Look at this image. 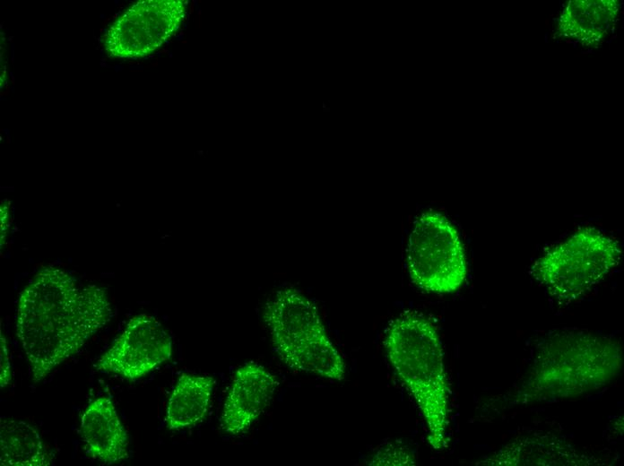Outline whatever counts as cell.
<instances>
[{
  "mask_svg": "<svg viewBox=\"0 0 624 466\" xmlns=\"http://www.w3.org/2000/svg\"><path fill=\"white\" fill-rule=\"evenodd\" d=\"M415 461L409 453H406L403 447H397L391 444L389 447H383L375 455L371 456V460L368 464L371 465H412Z\"/></svg>",
  "mask_w": 624,
  "mask_h": 466,
  "instance_id": "cell-15",
  "label": "cell"
},
{
  "mask_svg": "<svg viewBox=\"0 0 624 466\" xmlns=\"http://www.w3.org/2000/svg\"><path fill=\"white\" fill-rule=\"evenodd\" d=\"M279 384L277 376L256 362L239 367L223 404L221 429L232 436L248 430L268 406Z\"/></svg>",
  "mask_w": 624,
  "mask_h": 466,
  "instance_id": "cell-10",
  "label": "cell"
},
{
  "mask_svg": "<svg viewBox=\"0 0 624 466\" xmlns=\"http://www.w3.org/2000/svg\"><path fill=\"white\" fill-rule=\"evenodd\" d=\"M383 344L424 420L428 443L436 451L447 448L451 390L435 324L419 311H405L390 323Z\"/></svg>",
  "mask_w": 624,
  "mask_h": 466,
  "instance_id": "cell-3",
  "label": "cell"
},
{
  "mask_svg": "<svg viewBox=\"0 0 624 466\" xmlns=\"http://www.w3.org/2000/svg\"><path fill=\"white\" fill-rule=\"evenodd\" d=\"M186 14L182 0H145L128 8L105 36L108 55L139 58L160 47L180 27Z\"/></svg>",
  "mask_w": 624,
  "mask_h": 466,
  "instance_id": "cell-7",
  "label": "cell"
},
{
  "mask_svg": "<svg viewBox=\"0 0 624 466\" xmlns=\"http://www.w3.org/2000/svg\"><path fill=\"white\" fill-rule=\"evenodd\" d=\"M607 461L577 448L549 432H533L514 438L475 462L485 466H594Z\"/></svg>",
  "mask_w": 624,
  "mask_h": 466,
  "instance_id": "cell-9",
  "label": "cell"
},
{
  "mask_svg": "<svg viewBox=\"0 0 624 466\" xmlns=\"http://www.w3.org/2000/svg\"><path fill=\"white\" fill-rule=\"evenodd\" d=\"M215 384L212 376L183 373L169 398L166 427L181 430L200 422L209 410Z\"/></svg>",
  "mask_w": 624,
  "mask_h": 466,
  "instance_id": "cell-13",
  "label": "cell"
},
{
  "mask_svg": "<svg viewBox=\"0 0 624 466\" xmlns=\"http://www.w3.org/2000/svg\"><path fill=\"white\" fill-rule=\"evenodd\" d=\"M620 11L615 0H572L565 6L557 31L585 47H596L612 31Z\"/></svg>",
  "mask_w": 624,
  "mask_h": 466,
  "instance_id": "cell-12",
  "label": "cell"
},
{
  "mask_svg": "<svg viewBox=\"0 0 624 466\" xmlns=\"http://www.w3.org/2000/svg\"><path fill=\"white\" fill-rule=\"evenodd\" d=\"M405 256L411 281L425 292L453 293L465 281L467 260L462 239L440 212L427 211L416 218Z\"/></svg>",
  "mask_w": 624,
  "mask_h": 466,
  "instance_id": "cell-6",
  "label": "cell"
},
{
  "mask_svg": "<svg viewBox=\"0 0 624 466\" xmlns=\"http://www.w3.org/2000/svg\"><path fill=\"white\" fill-rule=\"evenodd\" d=\"M111 317L105 289L79 286L54 266L39 270L20 294L15 324L32 381H41L78 352Z\"/></svg>",
  "mask_w": 624,
  "mask_h": 466,
  "instance_id": "cell-1",
  "label": "cell"
},
{
  "mask_svg": "<svg viewBox=\"0 0 624 466\" xmlns=\"http://www.w3.org/2000/svg\"><path fill=\"white\" fill-rule=\"evenodd\" d=\"M2 466H48L54 461L38 430L30 423L0 418Z\"/></svg>",
  "mask_w": 624,
  "mask_h": 466,
  "instance_id": "cell-14",
  "label": "cell"
},
{
  "mask_svg": "<svg viewBox=\"0 0 624 466\" xmlns=\"http://www.w3.org/2000/svg\"><path fill=\"white\" fill-rule=\"evenodd\" d=\"M623 348L610 335L582 329L550 332L535 345L527 368L488 404L491 413L553 403L597 392L623 369Z\"/></svg>",
  "mask_w": 624,
  "mask_h": 466,
  "instance_id": "cell-2",
  "label": "cell"
},
{
  "mask_svg": "<svg viewBox=\"0 0 624 466\" xmlns=\"http://www.w3.org/2000/svg\"><path fill=\"white\" fill-rule=\"evenodd\" d=\"M80 430L84 450L92 459L109 465L129 457L127 432L108 397L96 398L87 406Z\"/></svg>",
  "mask_w": 624,
  "mask_h": 466,
  "instance_id": "cell-11",
  "label": "cell"
},
{
  "mask_svg": "<svg viewBox=\"0 0 624 466\" xmlns=\"http://www.w3.org/2000/svg\"><path fill=\"white\" fill-rule=\"evenodd\" d=\"M264 322L280 359L290 368L342 381L346 364L332 342L316 305L301 291L285 288L266 305Z\"/></svg>",
  "mask_w": 624,
  "mask_h": 466,
  "instance_id": "cell-4",
  "label": "cell"
},
{
  "mask_svg": "<svg viewBox=\"0 0 624 466\" xmlns=\"http://www.w3.org/2000/svg\"><path fill=\"white\" fill-rule=\"evenodd\" d=\"M0 386L3 389L10 384L12 372L7 342L2 332L0 341Z\"/></svg>",
  "mask_w": 624,
  "mask_h": 466,
  "instance_id": "cell-16",
  "label": "cell"
},
{
  "mask_svg": "<svg viewBox=\"0 0 624 466\" xmlns=\"http://www.w3.org/2000/svg\"><path fill=\"white\" fill-rule=\"evenodd\" d=\"M621 256L615 237L585 227L546 249L533 263L529 273L557 302L568 304L598 285Z\"/></svg>",
  "mask_w": 624,
  "mask_h": 466,
  "instance_id": "cell-5",
  "label": "cell"
},
{
  "mask_svg": "<svg viewBox=\"0 0 624 466\" xmlns=\"http://www.w3.org/2000/svg\"><path fill=\"white\" fill-rule=\"evenodd\" d=\"M171 356V336L155 317L140 314L129 320L98 359L95 368L134 381L169 360Z\"/></svg>",
  "mask_w": 624,
  "mask_h": 466,
  "instance_id": "cell-8",
  "label": "cell"
}]
</instances>
